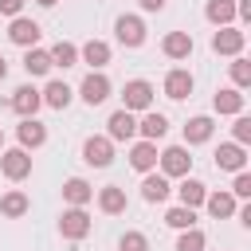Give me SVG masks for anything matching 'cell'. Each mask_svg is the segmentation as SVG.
<instances>
[{"label": "cell", "mask_w": 251, "mask_h": 251, "mask_svg": "<svg viewBox=\"0 0 251 251\" xmlns=\"http://www.w3.org/2000/svg\"><path fill=\"white\" fill-rule=\"evenodd\" d=\"M157 165H161L165 176H188V169H192L188 145H169V149H161V153H157Z\"/></svg>", "instance_id": "obj_2"}, {"label": "cell", "mask_w": 251, "mask_h": 251, "mask_svg": "<svg viewBox=\"0 0 251 251\" xmlns=\"http://www.w3.org/2000/svg\"><path fill=\"white\" fill-rule=\"evenodd\" d=\"M204 16H208V24L224 27V24H231V20H235V0H208Z\"/></svg>", "instance_id": "obj_29"}, {"label": "cell", "mask_w": 251, "mask_h": 251, "mask_svg": "<svg viewBox=\"0 0 251 251\" xmlns=\"http://www.w3.org/2000/svg\"><path fill=\"white\" fill-rule=\"evenodd\" d=\"M8 106H12V110H16L20 118H35V110L43 106V94H39V90H35V86L27 82V86H16V90H12Z\"/></svg>", "instance_id": "obj_9"}, {"label": "cell", "mask_w": 251, "mask_h": 251, "mask_svg": "<svg viewBox=\"0 0 251 251\" xmlns=\"http://www.w3.org/2000/svg\"><path fill=\"white\" fill-rule=\"evenodd\" d=\"M122 106H126L129 114H145V110L153 106V82H145V78H129V82L122 86Z\"/></svg>", "instance_id": "obj_1"}, {"label": "cell", "mask_w": 251, "mask_h": 251, "mask_svg": "<svg viewBox=\"0 0 251 251\" xmlns=\"http://www.w3.org/2000/svg\"><path fill=\"white\" fill-rule=\"evenodd\" d=\"M82 161H86L90 169H106V165L114 161V141H110V137H86V141H82Z\"/></svg>", "instance_id": "obj_7"}, {"label": "cell", "mask_w": 251, "mask_h": 251, "mask_svg": "<svg viewBox=\"0 0 251 251\" xmlns=\"http://www.w3.org/2000/svg\"><path fill=\"white\" fill-rule=\"evenodd\" d=\"M114 35H118L122 47H141V43H145V20H141V16H118Z\"/></svg>", "instance_id": "obj_5"}, {"label": "cell", "mask_w": 251, "mask_h": 251, "mask_svg": "<svg viewBox=\"0 0 251 251\" xmlns=\"http://www.w3.org/2000/svg\"><path fill=\"white\" fill-rule=\"evenodd\" d=\"M0 12L4 16H20L24 12V0H0Z\"/></svg>", "instance_id": "obj_37"}, {"label": "cell", "mask_w": 251, "mask_h": 251, "mask_svg": "<svg viewBox=\"0 0 251 251\" xmlns=\"http://www.w3.org/2000/svg\"><path fill=\"white\" fill-rule=\"evenodd\" d=\"M39 94H43V106H51V110H67V106H71V98H75V94H71V86H67L63 78H51Z\"/></svg>", "instance_id": "obj_22"}, {"label": "cell", "mask_w": 251, "mask_h": 251, "mask_svg": "<svg viewBox=\"0 0 251 251\" xmlns=\"http://www.w3.org/2000/svg\"><path fill=\"white\" fill-rule=\"evenodd\" d=\"M0 173H4L8 180H27V176H31V157H27V149H4V153H0Z\"/></svg>", "instance_id": "obj_4"}, {"label": "cell", "mask_w": 251, "mask_h": 251, "mask_svg": "<svg viewBox=\"0 0 251 251\" xmlns=\"http://www.w3.org/2000/svg\"><path fill=\"white\" fill-rule=\"evenodd\" d=\"M192 47H196V43H192V35H188V31H169V35L161 39V51H165L169 59H188V55H192Z\"/></svg>", "instance_id": "obj_20"}, {"label": "cell", "mask_w": 251, "mask_h": 251, "mask_svg": "<svg viewBox=\"0 0 251 251\" xmlns=\"http://www.w3.org/2000/svg\"><path fill=\"white\" fill-rule=\"evenodd\" d=\"M78 59L90 63L94 71H102V67L110 63V43H106V39H86V43L78 47Z\"/></svg>", "instance_id": "obj_21"}, {"label": "cell", "mask_w": 251, "mask_h": 251, "mask_svg": "<svg viewBox=\"0 0 251 251\" xmlns=\"http://www.w3.org/2000/svg\"><path fill=\"white\" fill-rule=\"evenodd\" d=\"M231 196H235V200H251V173H247V169L235 173V180H231Z\"/></svg>", "instance_id": "obj_34"}, {"label": "cell", "mask_w": 251, "mask_h": 251, "mask_svg": "<svg viewBox=\"0 0 251 251\" xmlns=\"http://www.w3.org/2000/svg\"><path fill=\"white\" fill-rule=\"evenodd\" d=\"M47 55H51V67H63V71L78 63V47H75V43H67V39H59L55 47H47Z\"/></svg>", "instance_id": "obj_30"}, {"label": "cell", "mask_w": 251, "mask_h": 251, "mask_svg": "<svg viewBox=\"0 0 251 251\" xmlns=\"http://www.w3.org/2000/svg\"><path fill=\"white\" fill-rule=\"evenodd\" d=\"M243 43H247V35H243L239 27H231V24H224V27L212 35V51H216V55H239Z\"/></svg>", "instance_id": "obj_12"}, {"label": "cell", "mask_w": 251, "mask_h": 251, "mask_svg": "<svg viewBox=\"0 0 251 251\" xmlns=\"http://www.w3.org/2000/svg\"><path fill=\"white\" fill-rule=\"evenodd\" d=\"M137 133H141L145 141H161V137L169 133V118L157 114V110H145V118L137 122Z\"/></svg>", "instance_id": "obj_23"}, {"label": "cell", "mask_w": 251, "mask_h": 251, "mask_svg": "<svg viewBox=\"0 0 251 251\" xmlns=\"http://www.w3.org/2000/svg\"><path fill=\"white\" fill-rule=\"evenodd\" d=\"M59 235L63 239H86L90 235V216H86V208H67L63 216H59Z\"/></svg>", "instance_id": "obj_3"}, {"label": "cell", "mask_w": 251, "mask_h": 251, "mask_svg": "<svg viewBox=\"0 0 251 251\" xmlns=\"http://www.w3.org/2000/svg\"><path fill=\"white\" fill-rule=\"evenodd\" d=\"M129 165L137 169V173H153L157 169V141H133L129 145Z\"/></svg>", "instance_id": "obj_13"}, {"label": "cell", "mask_w": 251, "mask_h": 251, "mask_svg": "<svg viewBox=\"0 0 251 251\" xmlns=\"http://www.w3.org/2000/svg\"><path fill=\"white\" fill-rule=\"evenodd\" d=\"M137 4H141V8H145V12H161V8H165V4H169V0H137Z\"/></svg>", "instance_id": "obj_38"}, {"label": "cell", "mask_w": 251, "mask_h": 251, "mask_svg": "<svg viewBox=\"0 0 251 251\" xmlns=\"http://www.w3.org/2000/svg\"><path fill=\"white\" fill-rule=\"evenodd\" d=\"M4 78H8V59L0 55V82H4Z\"/></svg>", "instance_id": "obj_39"}, {"label": "cell", "mask_w": 251, "mask_h": 251, "mask_svg": "<svg viewBox=\"0 0 251 251\" xmlns=\"http://www.w3.org/2000/svg\"><path fill=\"white\" fill-rule=\"evenodd\" d=\"M126 204H129V200H126V188H122V184H106V188L98 192V208H102L106 216H122Z\"/></svg>", "instance_id": "obj_25"}, {"label": "cell", "mask_w": 251, "mask_h": 251, "mask_svg": "<svg viewBox=\"0 0 251 251\" xmlns=\"http://www.w3.org/2000/svg\"><path fill=\"white\" fill-rule=\"evenodd\" d=\"M133 133H137V114H129L126 106L114 110L110 122H106V137H110V141H129Z\"/></svg>", "instance_id": "obj_10"}, {"label": "cell", "mask_w": 251, "mask_h": 251, "mask_svg": "<svg viewBox=\"0 0 251 251\" xmlns=\"http://www.w3.org/2000/svg\"><path fill=\"white\" fill-rule=\"evenodd\" d=\"M231 82L243 90V86H251V63L243 59V55H231Z\"/></svg>", "instance_id": "obj_33"}, {"label": "cell", "mask_w": 251, "mask_h": 251, "mask_svg": "<svg viewBox=\"0 0 251 251\" xmlns=\"http://www.w3.org/2000/svg\"><path fill=\"white\" fill-rule=\"evenodd\" d=\"M24 71L35 75V78L47 75V71H51V55H47L43 47H24Z\"/></svg>", "instance_id": "obj_28"}, {"label": "cell", "mask_w": 251, "mask_h": 251, "mask_svg": "<svg viewBox=\"0 0 251 251\" xmlns=\"http://www.w3.org/2000/svg\"><path fill=\"white\" fill-rule=\"evenodd\" d=\"M35 4H39V8H55L59 0H35Z\"/></svg>", "instance_id": "obj_40"}, {"label": "cell", "mask_w": 251, "mask_h": 251, "mask_svg": "<svg viewBox=\"0 0 251 251\" xmlns=\"http://www.w3.org/2000/svg\"><path fill=\"white\" fill-rule=\"evenodd\" d=\"M212 110L216 114H243V90L239 86H220L212 94Z\"/></svg>", "instance_id": "obj_16"}, {"label": "cell", "mask_w": 251, "mask_h": 251, "mask_svg": "<svg viewBox=\"0 0 251 251\" xmlns=\"http://www.w3.org/2000/svg\"><path fill=\"white\" fill-rule=\"evenodd\" d=\"M165 94H169L173 102H184V98L192 94V75H188L184 67H173V71L165 75Z\"/></svg>", "instance_id": "obj_15"}, {"label": "cell", "mask_w": 251, "mask_h": 251, "mask_svg": "<svg viewBox=\"0 0 251 251\" xmlns=\"http://www.w3.org/2000/svg\"><path fill=\"white\" fill-rule=\"evenodd\" d=\"M204 243H208V239H204L200 227H184L180 239H176V251H204Z\"/></svg>", "instance_id": "obj_32"}, {"label": "cell", "mask_w": 251, "mask_h": 251, "mask_svg": "<svg viewBox=\"0 0 251 251\" xmlns=\"http://www.w3.org/2000/svg\"><path fill=\"white\" fill-rule=\"evenodd\" d=\"M39 24L35 20H27V16H12V24H8V39L16 43V47H35L39 43Z\"/></svg>", "instance_id": "obj_8"}, {"label": "cell", "mask_w": 251, "mask_h": 251, "mask_svg": "<svg viewBox=\"0 0 251 251\" xmlns=\"http://www.w3.org/2000/svg\"><path fill=\"white\" fill-rule=\"evenodd\" d=\"M204 208H208V216H216V220H231L239 204H235L231 192H208V196H204Z\"/></svg>", "instance_id": "obj_26"}, {"label": "cell", "mask_w": 251, "mask_h": 251, "mask_svg": "<svg viewBox=\"0 0 251 251\" xmlns=\"http://www.w3.org/2000/svg\"><path fill=\"white\" fill-rule=\"evenodd\" d=\"M204 196H208V188H204L196 176H180V184H176V200H180L184 208H200Z\"/></svg>", "instance_id": "obj_24"}, {"label": "cell", "mask_w": 251, "mask_h": 251, "mask_svg": "<svg viewBox=\"0 0 251 251\" xmlns=\"http://www.w3.org/2000/svg\"><path fill=\"white\" fill-rule=\"evenodd\" d=\"M0 145H4V129H0Z\"/></svg>", "instance_id": "obj_41"}, {"label": "cell", "mask_w": 251, "mask_h": 251, "mask_svg": "<svg viewBox=\"0 0 251 251\" xmlns=\"http://www.w3.org/2000/svg\"><path fill=\"white\" fill-rule=\"evenodd\" d=\"M169 192H173V184H169L165 173H145V180H141V200H149V204H165Z\"/></svg>", "instance_id": "obj_14"}, {"label": "cell", "mask_w": 251, "mask_h": 251, "mask_svg": "<svg viewBox=\"0 0 251 251\" xmlns=\"http://www.w3.org/2000/svg\"><path fill=\"white\" fill-rule=\"evenodd\" d=\"M118 251H149V239H145L141 231H126V235L118 239Z\"/></svg>", "instance_id": "obj_35"}, {"label": "cell", "mask_w": 251, "mask_h": 251, "mask_svg": "<svg viewBox=\"0 0 251 251\" xmlns=\"http://www.w3.org/2000/svg\"><path fill=\"white\" fill-rule=\"evenodd\" d=\"M231 133H235V141H239V145H247V141H251V118L235 114V126H231Z\"/></svg>", "instance_id": "obj_36"}, {"label": "cell", "mask_w": 251, "mask_h": 251, "mask_svg": "<svg viewBox=\"0 0 251 251\" xmlns=\"http://www.w3.org/2000/svg\"><path fill=\"white\" fill-rule=\"evenodd\" d=\"M212 129H216V122H212L208 114L188 118V122H184V145H204V141H212Z\"/></svg>", "instance_id": "obj_17"}, {"label": "cell", "mask_w": 251, "mask_h": 251, "mask_svg": "<svg viewBox=\"0 0 251 251\" xmlns=\"http://www.w3.org/2000/svg\"><path fill=\"white\" fill-rule=\"evenodd\" d=\"M16 137H20V149H39V145L47 141V126L35 122V118H24V122L16 126Z\"/></svg>", "instance_id": "obj_18"}, {"label": "cell", "mask_w": 251, "mask_h": 251, "mask_svg": "<svg viewBox=\"0 0 251 251\" xmlns=\"http://www.w3.org/2000/svg\"><path fill=\"white\" fill-rule=\"evenodd\" d=\"M165 224H169V227H176V231H184V227H196V208H184V204H176V208H169V212H165Z\"/></svg>", "instance_id": "obj_31"}, {"label": "cell", "mask_w": 251, "mask_h": 251, "mask_svg": "<svg viewBox=\"0 0 251 251\" xmlns=\"http://www.w3.org/2000/svg\"><path fill=\"white\" fill-rule=\"evenodd\" d=\"M216 169H224V173H239V169H247V145H239V141H224V145L216 149Z\"/></svg>", "instance_id": "obj_11"}, {"label": "cell", "mask_w": 251, "mask_h": 251, "mask_svg": "<svg viewBox=\"0 0 251 251\" xmlns=\"http://www.w3.org/2000/svg\"><path fill=\"white\" fill-rule=\"evenodd\" d=\"M110 90H114V86H110V78H106L102 71H90V75L82 78V86H78V94H82L86 106H102V102L110 98Z\"/></svg>", "instance_id": "obj_6"}, {"label": "cell", "mask_w": 251, "mask_h": 251, "mask_svg": "<svg viewBox=\"0 0 251 251\" xmlns=\"http://www.w3.org/2000/svg\"><path fill=\"white\" fill-rule=\"evenodd\" d=\"M27 208H31V200H27L20 188H12V192H4V196H0V216H8V220L27 216Z\"/></svg>", "instance_id": "obj_27"}, {"label": "cell", "mask_w": 251, "mask_h": 251, "mask_svg": "<svg viewBox=\"0 0 251 251\" xmlns=\"http://www.w3.org/2000/svg\"><path fill=\"white\" fill-rule=\"evenodd\" d=\"M63 200H67L71 208H86V204L94 200V188H90L82 176H71V180H63Z\"/></svg>", "instance_id": "obj_19"}]
</instances>
